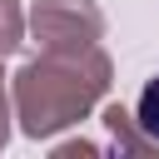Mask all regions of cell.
<instances>
[{
	"label": "cell",
	"mask_w": 159,
	"mask_h": 159,
	"mask_svg": "<svg viewBox=\"0 0 159 159\" xmlns=\"http://www.w3.org/2000/svg\"><path fill=\"white\" fill-rule=\"evenodd\" d=\"M109 89V55L89 50H45L15 75V114L30 139H45L89 114V104Z\"/></svg>",
	"instance_id": "cell-1"
},
{
	"label": "cell",
	"mask_w": 159,
	"mask_h": 159,
	"mask_svg": "<svg viewBox=\"0 0 159 159\" xmlns=\"http://www.w3.org/2000/svg\"><path fill=\"white\" fill-rule=\"evenodd\" d=\"M30 30L40 50H89L104 35V15L89 0H40L30 10Z\"/></svg>",
	"instance_id": "cell-2"
},
{
	"label": "cell",
	"mask_w": 159,
	"mask_h": 159,
	"mask_svg": "<svg viewBox=\"0 0 159 159\" xmlns=\"http://www.w3.org/2000/svg\"><path fill=\"white\" fill-rule=\"evenodd\" d=\"M104 124H109V134H114V144H119V149H134V154L159 149V144L134 124V114H129V109H119V104H109V109H104Z\"/></svg>",
	"instance_id": "cell-3"
},
{
	"label": "cell",
	"mask_w": 159,
	"mask_h": 159,
	"mask_svg": "<svg viewBox=\"0 0 159 159\" xmlns=\"http://www.w3.org/2000/svg\"><path fill=\"white\" fill-rule=\"evenodd\" d=\"M134 124H139V129H144V134H149V139L159 144V75H154V80L144 84V94H139V114H134Z\"/></svg>",
	"instance_id": "cell-4"
},
{
	"label": "cell",
	"mask_w": 159,
	"mask_h": 159,
	"mask_svg": "<svg viewBox=\"0 0 159 159\" xmlns=\"http://www.w3.org/2000/svg\"><path fill=\"white\" fill-rule=\"evenodd\" d=\"M20 35H25V15L15 0H0V55L20 50Z\"/></svg>",
	"instance_id": "cell-5"
},
{
	"label": "cell",
	"mask_w": 159,
	"mask_h": 159,
	"mask_svg": "<svg viewBox=\"0 0 159 159\" xmlns=\"http://www.w3.org/2000/svg\"><path fill=\"white\" fill-rule=\"evenodd\" d=\"M0 80H5V75H0ZM5 119H10V114H5V84H0V144H5V134H10V124H5Z\"/></svg>",
	"instance_id": "cell-6"
}]
</instances>
